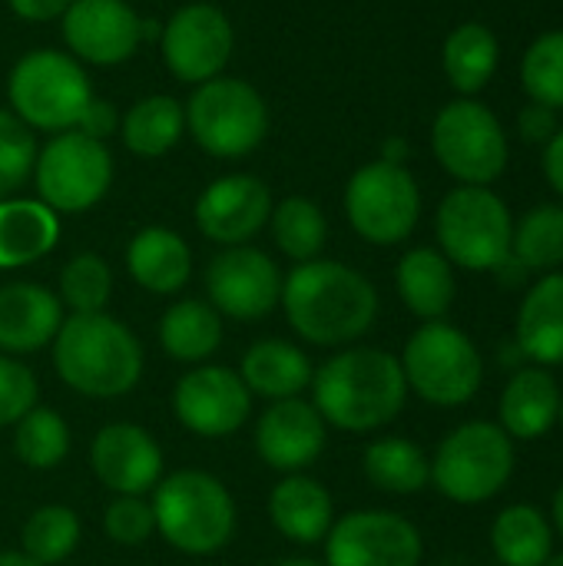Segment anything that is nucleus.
I'll list each match as a JSON object with an SVG mask.
<instances>
[{
	"mask_svg": "<svg viewBox=\"0 0 563 566\" xmlns=\"http://www.w3.org/2000/svg\"><path fill=\"white\" fill-rule=\"evenodd\" d=\"M544 566H563V554H551V557H548V564Z\"/></svg>",
	"mask_w": 563,
	"mask_h": 566,
	"instance_id": "nucleus-49",
	"label": "nucleus"
},
{
	"mask_svg": "<svg viewBox=\"0 0 563 566\" xmlns=\"http://www.w3.org/2000/svg\"><path fill=\"white\" fill-rule=\"evenodd\" d=\"M63 325L60 298L33 282H10L0 289V352L27 355L56 338Z\"/></svg>",
	"mask_w": 563,
	"mask_h": 566,
	"instance_id": "nucleus-21",
	"label": "nucleus"
},
{
	"mask_svg": "<svg viewBox=\"0 0 563 566\" xmlns=\"http://www.w3.org/2000/svg\"><path fill=\"white\" fill-rule=\"evenodd\" d=\"M30 408H37L33 371L17 358L0 355V428L17 424Z\"/></svg>",
	"mask_w": 563,
	"mask_h": 566,
	"instance_id": "nucleus-42",
	"label": "nucleus"
},
{
	"mask_svg": "<svg viewBox=\"0 0 563 566\" xmlns=\"http://www.w3.org/2000/svg\"><path fill=\"white\" fill-rule=\"evenodd\" d=\"M329 441V428L315 405L302 398L275 401L256 428V451L272 471L299 474L312 468Z\"/></svg>",
	"mask_w": 563,
	"mask_h": 566,
	"instance_id": "nucleus-20",
	"label": "nucleus"
},
{
	"mask_svg": "<svg viewBox=\"0 0 563 566\" xmlns=\"http://www.w3.org/2000/svg\"><path fill=\"white\" fill-rule=\"evenodd\" d=\"M252 408V395L239 371L222 365H199L179 378L173 391V411L179 424L199 438L236 434Z\"/></svg>",
	"mask_w": 563,
	"mask_h": 566,
	"instance_id": "nucleus-15",
	"label": "nucleus"
},
{
	"mask_svg": "<svg viewBox=\"0 0 563 566\" xmlns=\"http://www.w3.org/2000/svg\"><path fill=\"white\" fill-rule=\"evenodd\" d=\"M282 308L305 342L335 348L362 338L375 325L378 292L362 272L312 259L282 282Z\"/></svg>",
	"mask_w": 563,
	"mask_h": 566,
	"instance_id": "nucleus-1",
	"label": "nucleus"
},
{
	"mask_svg": "<svg viewBox=\"0 0 563 566\" xmlns=\"http://www.w3.org/2000/svg\"><path fill=\"white\" fill-rule=\"evenodd\" d=\"M232 23L212 3H189L176 10L163 30V56L186 83H206L222 73L232 56Z\"/></svg>",
	"mask_w": 563,
	"mask_h": 566,
	"instance_id": "nucleus-16",
	"label": "nucleus"
},
{
	"mask_svg": "<svg viewBox=\"0 0 563 566\" xmlns=\"http://www.w3.org/2000/svg\"><path fill=\"white\" fill-rule=\"evenodd\" d=\"M119 129L129 153L156 159L179 143L186 129V109L173 96H146L126 113Z\"/></svg>",
	"mask_w": 563,
	"mask_h": 566,
	"instance_id": "nucleus-32",
	"label": "nucleus"
},
{
	"mask_svg": "<svg viewBox=\"0 0 563 566\" xmlns=\"http://www.w3.org/2000/svg\"><path fill=\"white\" fill-rule=\"evenodd\" d=\"M332 497L329 491L305 478V474H289L279 481L269 494V517L275 531L295 544H322L332 531Z\"/></svg>",
	"mask_w": 563,
	"mask_h": 566,
	"instance_id": "nucleus-22",
	"label": "nucleus"
},
{
	"mask_svg": "<svg viewBox=\"0 0 563 566\" xmlns=\"http://www.w3.org/2000/svg\"><path fill=\"white\" fill-rule=\"evenodd\" d=\"M272 235H275V245L302 265V262L319 259L329 226H325L322 209L312 199L292 196L272 209Z\"/></svg>",
	"mask_w": 563,
	"mask_h": 566,
	"instance_id": "nucleus-34",
	"label": "nucleus"
},
{
	"mask_svg": "<svg viewBox=\"0 0 563 566\" xmlns=\"http://www.w3.org/2000/svg\"><path fill=\"white\" fill-rule=\"evenodd\" d=\"M524 90L541 106H563V30L544 33L524 56Z\"/></svg>",
	"mask_w": 563,
	"mask_h": 566,
	"instance_id": "nucleus-39",
	"label": "nucleus"
},
{
	"mask_svg": "<svg viewBox=\"0 0 563 566\" xmlns=\"http://www.w3.org/2000/svg\"><path fill=\"white\" fill-rule=\"evenodd\" d=\"M491 547L504 566H544L554 554V534L538 507L514 504L498 514L491 527Z\"/></svg>",
	"mask_w": 563,
	"mask_h": 566,
	"instance_id": "nucleus-30",
	"label": "nucleus"
},
{
	"mask_svg": "<svg viewBox=\"0 0 563 566\" xmlns=\"http://www.w3.org/2000/svg\"><path fill=\"white\" fill-rule=\"evenodd\" d=\"M33 172L40 202L53 212H86L106 196L113 182V159L100 139L73 129L46 143L33 163Z\"/></svg>",
	"mask_w": 563,
	"mask_h": 566,
	"instance_id": "nucleus-12",
	"label": "nucleus"
},
{
	"mask_svg": "<svg viewBox=\"0 0 563 566\" xmlns=\"http://www.w3.org/2000/svg\"><path fill=\"white\" fill-rule=\"evenodd\" d=\"M514 222L501 196L488 186H461L445 196L438 209L441 255L471 272L501 269L511 259Z\"/></svg>",
	"mask_w": 563,
	"mask_h": 566,
	"instance_id": "nucleus-7",
	"label": "nucleus"
},
{
	"mask_svg": "<svg viewBox=\"0 0 563 566\" xmlns=\"http://www.w3.org/2000/svg\"><path fill=\"white\" fill-rule=\"evenodd\" d=\"M196 143L219 159H239L252 153L269 133V109L256 86L232 76L199 83L186 109Z\"/></svg>",
	"mask_w": 563,
	"mask_h": 566,
	"instance_id": "nucleus-9",
	"label": "nucleus"
},
{
	"mask_svg": "<svg viewBox=\"0 0 563 566\" xmlns=\"http://www.w3.org/2000/svg\"><path fill=\"white\" fill-rule=\"evenodd\" d=\"M345 212L365 242L395 245L411 235L421 216V192L402 163H368L348 179Z\"/></svg>",
	"mask_w": 563,
	"mask_h": 566,
	"instance_id": "nucleus-10",
	"label": "nucleus"
},
{
	"mask_svg": "<svg viewBox=\"0 0 563 566\" xmlns=\"http://www.w3.org/2000/svg\"><path fill=\"white\" fill-rule=\"evenodd\" d=\"M103 531L119 547H139L156 534L153 504L143 497H116L103 514Z\"/></svg>",
	"mask_w": 563,
	"mask_h": 566,
	"instance_id": "nucleus-41",
	"label": "nucleus"
},
{
	"mask_svg": "<svg viewBox=\"0 0 563 566\" xmlns=\"http://www.w3.org/2000/svg\"><path fill=\"white\" fill-rule=\"evenodd\" d=\"M10 10L23 20H33V23H43V20H56L70 10L73 0H7Z\"/></svg>",
	"mask_w": 563,
	"mask_h": 566,
	"instance_id": "nucleus-44",
	"label": "nucleus"
},
{
	"mask_svg": "<svg viewBox=\"0 0 563 566\" xmlns=\"http://www.w3.org/2000/svg\"><path fill=\"white\" fill-rule=\"evenodd\" d=\"M153 517L163 541L183 554L206 557L236 534V501L206 471H176L153 488Z\"/></svg>",
	"mask_w": 563,
	"mask_h": 566,
	"instance_id": "nucleus-4",
	"label": "nucleus"
},
{
	"mask_svg": "<svg viewBox=\"0 0 563 566\" xmlns=\"http://www.w3.org/2000/svg\"><path fill=\"white\" fill-rule=\"evenodd\" d=\"M113 292V272L110 265L93 255H73L60 272V305L73 308V315H96L106 308Z\"/></svg>",
	"mask_w": 563,
	"mask_h": 566,
	"instance_id": "nucleus-38",
	"label": "nucleus"
},
{
	"mask_svg": "<svg viewBox=\"0 0 563 566\" xmlns=\"http://www.w3.org/2000/svg\"><path fill=\"white\" fill-rule=\"evenodd\" d=\"M408 381L402 361L382 348H348L312 375V405L325 424L352 434L378 431L405 408Z\"/></svg>",
	"mask_w": 563,
	"mask_h": 566,
	"instance_id": "nucleus-2",
	"label": "nucleus"
},
{
	"mask_svg": "<svg viewBox=\"0 0 563 566\" xmlns=\"http://www.w3.org/2000/svg\"><path fill=\"white\" fill-rule=\"evenodd\" d=\"M431 146L438 163L465 186H488L508 166L504 129L498 116L475 99H455L438 113Z\"/></svg>",
	"mask_w": 563,
	"mask_h": 566,
	"instance_id": "nucleus-11",
	"label": "nucleus"
},
{
	"mask_svg": "<svg viewBox=\"0 0 563 566\" xmlns=\"http://www.w3.org/2000/svg\"><path fill=\"white\" fill-rule=\"evenodd\" d=\"M557 421H561V424H563V398H561V415H557Z\"/></svg>",
	"mask_w": 563,
	"mask_h": 566,
	"instance_id": "nucleus-50",
	"label": "nucleus"
},
{
	"mask_svg": "<svg viewBox=\"0 0 563 566\" xmlns=\"http://www.w3.org/2000/svg\"><path fill=\"white\" fill-rule=\"evenodd\" d=\"M418 527L392 511H355L332 524L325 566H421Z\"/></svg>",
	"mask_w": 563,
	"mask_h": 566,
	"instance_id": "nucleus-13",
	"label": "nucleus"
},
{
	"mask_svg": "<svg viewBox=\"0 0 563 566\" xmlns=\"http://www.w3.org/2000/svg\"><path fill=\"white\" fill-rule=\"evenodd\" d=\"M206 292L219 315L256 322L282 302V272L265 252L232 245L209 262Z\"/></svg>",
	"mask_w": 563,
	"mask_h": 566,
	"instance_id": "nucleus-14",
	"label": "nucleus"
},
{
	"mask_svg": "<svg viewBox=\"0 0 563 566\" xmlns=\"http://www.w3.org/2000/svg\"><path fill=\"white\" fill-rule=\"evenodd\" d=\"M365 478L385 494H418L431 481V461L405 438H378L365 448Z\"/></svg>",
	"mask_w": 563,
	"mask_h": 566,
	"instance_id": "nucleus-31",
	"label": "nucleus"
},
{
	"mask_svg": "<svg viewBox=\"0 0 563 566\" xmlns=\"http://www.w3.org/2000/svg\"><path fill=\"white\" fill-rule=\"evenodd\" d=\"M511 255L524 269L563 265V206L531 209L511 235Z\"/></svg>",
	"mask_w": 563,
	"mask_h": 566,
	"instance_id": "nucleus-37",
	"label": "nucleus"
},
{
	"mask_svg": "<svg viewBox=\"0 0 563 566\" xmlns=\"http://www.w3.org/2000/svg\"><path fill=\"white\" fill-rule=\"evenodd\" d=\"M63 36L80 60L113 66L143 43V20L126 0H73L63 13Z\"/></svg>",
	"mask_w": 563,
	"mask_h": 566,
	"instance_id": "nucleus-17",
	"label": "nucleus"
},
{
	"mask_svg": "<svg viewBox=\"0 0 563 566\" xmlns=\"http://www.w3.org/2000/svg\"><path fill=\"white\" fill-rule=\"evenodd\" d=\"M275 566H322V564H315V560H309V557H292V560H282V564H275Z\"/></svg>",
	"mask_w": 563,
	"mask_h": 566,
	"instance_id": "nucleus-48",
	"label": "nucleus"
},
{
	"mask_svg": "<svg viewBox=\"0 0 563 566\" xmlns=\"http://www.w3.org/2000/svg\"><path fill=\"white\" fill-rule=\"evenodd\" d=\"M13 451L27 468L50 471L70 454V428L50 408H30L13 431Z\"/></svg>",
	"mask_w": 563,
	"mask_h": 566,
	"instance_id": "nucleus-35",
	"label": "nucleus"
},
{
	"mask_svg": "<svg viewBox=\"0 0 563 566\" xmlns=\"http://www.w3.org/2000/svg\"><path fill=\"white\" fill-rule=\"evenodd\" d=\"M554 524H557V531L563 534V484L557 488V494H554Z\"/></svg>",
	"mask_w": 563,
	"mask_h": 566,
	"instance_id": "nucleus-47",
	"label": "nucleus"
},
{
	"mask_svg": "<svg viewBox=\"0 0 563 566\" xmlns=\"http://www.w3.org/2000/svg\"><path fill=\"white\" fill-rule=\"evenodd\" d=\"M398 295L411 315L425 322H441L455 302V272L451 262L435 249H411L395 272Z\"/></svg>",
	"mask_w": 563,
	"mask_h": 566,
	"instance_id": "nucleus-28",
	"label": "nucleus"
},
{
	"mask_svg": "<svg viewBox=\"0 0 563 566\" xmlns=\"http://www.w3.org/2000/svg\"><path fill=\"white\" fill-rule=\"evenodd\" d=\"M518 345L538 365H563V275H544L521 302Z\"/></svg>",
	"mask_w": 563,
	"mask_h": 566,
	"instance_id": "nucleus-25",
	"label": "nucleus"
},
{
	"mask_svg": "<svg viewBox=\"0 0 563 566\" xmlns=\"http://www.w3.org/2000/svg\"><path fill=\"white\" fill-rule=\"evenodd\" d=\"M312 375H315L312 361L302 348L282 338H265L246 352L239 378L246 381L249 395L285 401V398H299V391L312 385Z\"/></svg>",
	"mask_w": 563,
	"mask_h": 566,
	"instance_id": "nucleus-26",
	"label": "nucleus"
},
{
	"mask_svg": "<svg viewBox=\"0 0 563 566\" xmlns=\"http://www.w3.org/2000/svg\"><path fill=\"white\" fill-rule=\"evenodd\" d=\"M23 554L40 566H53L66 560L80 544V517L63 504H46L30 514L23 524Z\"/></svg>",
	"mask_w": 563,
	"mask_h": 566,
	"instance_id": "nucleus-36",
	"label": "nucleus"
},
{
	"mask_svg": "<svg viewBox=\"0 0 563 566\" xmlns=\"http://www.w3.org/2000/svg\"><path fill=\"white\" fill-rule=\"evenodd\" d=\"M514 474V438L501 424L468 421L455 428L431 458V484L455 504H484Z\"/></svg>",
	"mask_w": 563,
	"mask_h": 566,
	"instance_id": "nucleus-5",
	"label": "nucleus"
},
{
	"mask_svg": "<svg viewBox=\"0 0 563 566\" xmlns=\"http://www.w3.org/2000/svg\"><path fill=\"white\" fill-rule=\"evenodd\" d=\"M53 368L60 381L86 398H119L143 375L136 335L113 315H70L53 338Z\"/></svg>",
	"mask_w": 563,
	"mask_h": 566,
	"instance_id": "nucleus-3",
	"label": "nucleus"
},
{
	"mask_svg": "<svg viewBox=\"0 0 563 566\" xmlns=\"http://www.w3.org/2000/svg\"><path fill=\"white\" fill-rule=\"evenodd\" d=\"M60 239L56 212L40 199H0V269L43 259Z\"/></svg>",
	"mask_w": 563,
	"mask_h": 566,
	"instance_id": "nucleus-27",
	"label": "nucleus"
},
{
	"mask_svg": "<svg viewBox=\"0 0 563 566\" xmlns=\"http://www.w3.org/2000/svg\"><path fill=\"white\" fill-rule=\"evenodd\" d=\"M398 361L408 388L435 408L468 405L484 381L481 352L461 328L448 322H425L408 338Z\"/></svg>",
	"mask_w": 563,
	"mask_h": 566,
	"instance_id": "nucleus-6",
	"label": "nucleus"
},
{
	"mask_svg": "<svg viewBox=\"0 0 563 566\" xmlns=\"http://www.w3.org/2000/svg\"><path fill=\"white\" fill-rule=\"evenodd\" d=\"M498 70V40L484 23H461L445 40V73L455 90L478 93Z\"/></svg>",
	"mask_w": 563,
	"mask_h": 566,
	"instance_id": "nucleus-33",
	"label": "nucleus"
},
{
	"mask_svg": "<svg viewBox=\"0 0 563 566\" xmlns=\"http://www.w3.org/2000/svg\"><path fill=\"white\" fill-rule=\"evenodd\" d=\"M561 415V391L548 368L518 371L501 395V428L508 438L538 441L544 438Z\"/></svg>",
	"mask_w": 563,
	"mask_h": 566,
	"instance_id": "nucleus-23",
	"label": "nucleus"
},
{
	"mask_svg": "<svg viewBox=\"0 0 563 566\" xmlns=\"http://www.w3.org/2000/svg\"><path fill=\"white\" fill-rule=\"evenodd\" d=\"M159 345L169 358L199 365L222 345V318L209 302L186 298L166 308L159 322Z\"/></svg>",
	"mask_w": 563,
	"mask_h": 566,
	"instance_id": "nucleus-29",
	"label": "nucleus"
},
{
	"mask_svg": "<svg viewBox=\"0 0 563 566\" xmlns=\"http://www.w3.org/2000/svg\"><path fill=\"white\" fill-rule=\"evenodd\" d=\"M126 269L129 275L153 295H173L189 282L192 255L179 232L149 226L133 235L126 249Z\"/></svg>",
	"mask_w": 563,
	"mask_h": 566,
	"instance_id": "nucleus-24",
	"label": "nucleus"
},
{
	"mask_svg": "<svg viewBox=\"0 0 563 566\" xmlns=\"http://www.w3.org/2000/svg\"><path fill=\"white\" fill-rule=\"evenodd\" d=\"M272 219V192L256 176L216 179L196 202V226L219 245H242Z\"/></svg>",
	"mask_w": 563,
	"mask_h": 566,
	"instance_id": "nucleus-19",
	"label": "nucleus"
},
{
	"mask_svg": "<svg viewBox=\"0 0 563 566\" xmlns=\"http://www.w3.org/2000/svg\"><path fill=\"white\" fill-rule=\"evenodd\" d=\"M0 566H40V564H37V560H30L23 551H20V554H13V551H3V554H0Z\"/></svg>",
	"mask_w": 563,
	"mask_h": 566,
	"instance_id": "nucleus-46",
	"label": "nucleus"
},
{
	"mask_svg": "<svg viewBox=\"0 0 563 566\" xmlns=\"http://www.w3.org/2000/svg\"><path fill=\"white\" fill-rule=\"evenodd\" d=\"M37 163V143L27 123L0 109V199L17 192Z\"/></svg>",
	"mask_w": 563,
	"mask_h": 566,
	"instance_id": "nucleus-40",
	"label": "nucleus"
},
{
	"mask_svg": "<svg viewBox=\"0 0 563 566\" xmlns=\"http://www.w3.org/2000/svg\"><path fill=\"white\" fill-rule=\"evenodd\" d=\"M90 99L93 90L83 66L66 53H27L10 73V103L17 109V119L33 129H73Z\"/></svg>",
	"mask_w": 563,
	"mask_h": 566,
	"instance_id": "nucleus-8",
	"label": "nucleus"
},
{
	"mask_svg": "<svg viewBox=\"0 0 563 566\" xmlns=\"http://www.w3.org/2000/svg\"><path fill=\"white\" fill-rule=\"evenodd\" d=\"M76 133L90 136V139H106L110 133H116V109L106 103V99H90V106L83 109L80 123H76Z\"/></svg>",
	"mask_w": 563,
	"mask_h": 566,
	"instance_id": "nucleus-43",
	"label": "nucleus"
},
{
	"mask_svg": "<svg viewBox=\"0 0 563 566\" xmlns=\"http://www.w3.org/2000/svg\"><path fill=\"white\" fill-rule=\"evenodd\" d=\"M544 169H548V179H551V186L557 189L563 196V129L551 139V146H548V156H544Z\"/></svg>",
	"mask_w": 563,
	"mask_h": 566,
	"instance_id": "nucleus-45",
	"label": "nucleus"
},
{
	"mask_svg": "<svg viewBox=\"0 0 563 566\" xmlns=\"http://www.w3.org/2000/svg\"><path fill=\"white\" fill-rule=\"evenodd\" d=\"M93 474L116 497H143L163 478V451L139 424H106L90 448Z\"/></svg>",
	"mask_w": 563,
	"mask_h": 566,
	"instance_id": "nucleus-18",
	"label": "nucleus"
}]
</instances>
